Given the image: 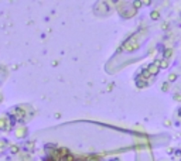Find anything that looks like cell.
<instances>
[{
	"instance_id": "obj_21",
	"label": "cell",
	"mask_w": 181,
	"mask_h": 161,
	"mask_svg": "<svg viewBox=\"0 0 181 161\" xmlns=\"http://www.w3.org/2000/svg\"><path fill=\"white\" fill-rule=\"evenodd\" d=\"M45 161H55V160H52L51 157H50V158H47V160H45Z\"/></svg>"
},
{
	"instance_id": "obj_22",
	"label": "cell",
	"mask_w": 181,
	"mask_h": 161,
	"mask_svg": "<svg viewBox=\"0 0 181 161\" xmlns=\"http://www.w3.org/2000/svg\"><path fill=\"white\" fill-rule=\"evenodd\" d=\"M178 116H181V108L178 109Z\"/></svg>"
},
{
	"instance_id": "obj_4",
	"label": "cell",
	"mask_w": 181,
	"mask_h": 161,
	"mask_svg": "<svg viewBox=\"0 0 181 161\" xmlns=\"http://www.w3.org/2000/svg\"><path fill=\"white\" fill-rule=\"evenodd\" d=\"M137 12V9H135L133 6H129V7H123V9H119V14L122 16L123 19H130L133 17Z\"/></svg>"
},
{
	"instance_id": "obj_13",
	"label": "cell",
	"mask_w": 181,
	"mask_h": 161,
	"mask_svg": "<svg viewBox=\"0 0 181 161\" xmlns=\"http://www.w3.org/2000/svg\"><path fill=\"white\" fill-rule=\"evenodd\" d=\"M86 161H101V157L99 155H89Z\"/></svg>"
},
{
	"instance_id": "obj_7",
	"label": "cell",
	"mask_w": 181,
	"mask_h": 161,
	"mask_svg": "<svg viewBox=\"0 0 181 161\" xmlns=\"http://www.w3.org/2000/svg\"><path fill=\"white\" fill-rule=\"evenodd\" d=\"M136 85H137L139 88H146V86H147V81L143 79L142 77H139L137 79H136Z\"/></svg>"
},
{
	"instance_id": "obj_19",
	"label": "cell",
	"mask_w": 181,
	"mask_h": 161,
	"mask_svg": "<svg viewBox=\"0 0 181 161\" xmlns=\"http://www.w3.org/2000/svg\"><path fill=\"white\" fill-rule=\"evenodd\" d=\"M174 99L177 100V102H180V100H181V95H180V93H177V95H174Z\"/></svg>"
},
{
	"instance_id": "obj_1",
	"label": "cell",
	"mask_w": 181,
	"mask_h": 161,
	"mask_svg": "<svg viewBox=\"0 0 181 161\" xmlns=\"http://www.w3.org/2000/svg\"><path fill=\"white\" fill-rule=\"evenodd\" d=\"M142 34H144V31H139L136 32V34H133L132 37H129V38L125 41V44H123V50L127 52H133L136 51V50H139L140 48V45H142V40H140V35Z\"/></svg>"
},
{
	"instance_id": "obj_12",
	"label": "cell",
	"mask_w": 181,
	"mask_h": 161,
	"mask_svg": "<svg viewBox=\"0 0 181 161\" xmlns=\"http://www.w3.org/2000/svg\"><path fill=\"white\" fill-rule=\"evenodd\" d=\"M150 16H151V19H153V20H159V17H160V13H159L157 10H153Z\"/></svg>"
},
{
	"instance_id": "obj_9",
	"label": "cell",
	"mask_w": 181,
	"mask_h": 161,
	"mask_svg": "<svg viewBox=\"0 0 181 161\" xmlns=\"http://www.w3.org/2000/svg\"><path fill=\"white\" fill-rule=\"evenodd\" d=\"M163 55H164V59L170 58V57L173 55V50H171V48H167V50H164V52H163Z\"/></svg>"
},
{
	"instance_id": "obj_17",
	"label": "cell",
	"mask_w": 181,
	"mask_h": 161,
	"mask_svg": "<svg viewBox=\"0 0 181 161\" xmlns=\"http://www.w3.org/2000/svg\"><path fill=\"white\" fill-rule=\"evenodd\" d=\"M175 79H177V75H175V74H170L168 81H170V82H173V81H175Z\"/></svg>"
},
{
	"instance_id": "obj_3",
	"label": "cell",
	"mask_w": 181,
	"mask_h": 161,
	"mask_svg": "<svg viewBox=\"0 0 181 161\" xmlns=\"http://www.w3.org/2000/svg\"><path fill=\"white\" fill-rule=\"evenodd\" d=\"M10 116L13 117L14 122H21V120H24V117H26V110L23 109V108H13L12 112H10Z\"/></svg>"
},
{
	"instance_id": "obj_2",
	"label": "cell",
	"mask_w": 181,
	"mask_h": 161,
	"mask_svg": "<svg viewBox=\"0 0 181 161\" xmlns=\"http://www.w3.org/2000/svg\"><path fill=\"white\" fill-rule=\"evenodd\" d=\"M113 6V3L112 1H96L95 3V6H93V12L96 16H108L110 13V10H112V7Z\"/></svg>"
},
{
	"instance_id": "obj_23",
	"label": "cell",
	"mask_w": 181,
	"mask_h": 161,
	"mask_svg": "<svg viewBox=\"0 0 181 161\" xmlns=\"http://www.w3.org/2000/svg\"><path fill=\"white\" fill-rule=\"evenodd\" d=\"M77 161H86L85 158H79V160H77Z\"/></svg>"
},
{
	"instance_id": "obj_8",
	"label": "cell",
	"mask_w": 181,
	"mask_h": 161,
	"mask_svg": "<svg viewBox=\"0 0 181 161\" xmlns=\"http://www.w3.org/2000/svg\"><path fill=\"white\" fill-rule=\"evenodd\" d=\"M1 129H9L6 117H0V130H1Z\"/></svg>"
},
{
	"instance_id": "obj_11",
	"label": "cell",
	"mask_w": 181,
	"mask_h": 161,
	"mask_svg": "<svg viewBox=\"0 0 181 161\" xmlns=\"http://www.w3.org/2000/svg\"><path fill=\"white\" fill-rule=\"evenodd\" d=\"M61 161H77V158H75V157H74L72 154H68L67 157H64V158H62Z\"/></svg>"
},
{
	"instance_id": "obj_24",
	"label": "cell",
	"mask_w": 181,
	"mask_h": 161,
	"mask_svg": "<svg viewBox=\"0 0 181 161\" xmlns=\"http://www.w3.org/2000/svg\"><path fill=\"white\" fill-rule=\"evenodd\" d=\"M0 102H1V95H0Z\"/></svg>"
},
{
	"instance_id": "obj_5",
	"label": "cell",
	"mask_w": 181,
	"mask_h": 161,
	"mask_svg": "<svg viewBox=\"0 0 181 161\" xmlns=\"http://www.w3.org/2000/svg\"><path fill=\"white\" fill-rule=\"evenodd\" d=\"M160 69H161V68H160V61H159V59L154 61L153 64H150L149 66H147V71H149L150 75H157Z\"/></svg>"
},
{
	"instance_id": "obj_18",
	"label": "cell",
	"mask_w": 181,
	"mask_h": 161,
	"mask_svg": "<svg viewBox=\"0 0 181 161\" xmlns=\"http://www.w3.org/2000/svg\"><path fill=\"white\" fill-rule=\"evenodd\" d=\"M168 86H170L168 82H164V84H163V90H168Z\"/></svg>"
},
{
	"instance_id": "obj_14",
	"label": "cell",
	"mask_w": 181,
	"mask_h": 161,
	"mask_svg": "<svg viewBox=\"0 0 181 161\" xmlns=\"http://www.w3.org/2000/svg\"><path fill=\"white\" fill-rule=\"evenodd\" d=\"M10 151H12L13 154H19V151H20L19 146H12V147H10Z\"/></svg>"
},
{
	"instance_id": "obj_10",
	"label": "cell",
	"mask_w": 181,
	"mask_h": 161,
	"mask_svg": "<svg viewBox=\"0 0 181 161\" xmlns=\"http://www.w3.org/2000/svg\"><path fill=\"white\" fill-rule=\"evenodd\" d=\"M140 77H142L143 79H146V81H147V79H149V78L151 77V75L149 74V71H147V68H146V69H143V71H142V75H140Z\"/></svg>"
},
{
	"instance_id": "obj_15",
	"label": "cell",
	"mask_w": 181,
	"mask_h": 161,
	"mask_svg": "<svg viewBox=\"0 0 181 161\" xmlns=\"http://www.w3.org/2000/svg\"><path fill=\"white\" fill-rule=\"evenodd\" d=\"M132 6L135 7V9H139L140 6H143V1H139V0H136V1H133V3H132Z\"/></svg>"
},
{
	"instance_id": "obj_6",
	"label": "cell",
	"mask_w": 181,
	"mask_h": 161,
	"mask_svg": "<svg viewBox=\"0 0 181 161\" xmlns=\"http://www.w3.org/2000/svg\"><path fill=\"white\" fill-rule=\"evenodd\" d=\"M26 134H27V129L24 126H19V127L16 129V131H14V136H16L17 139H23Z\"/></svg>"
},
{
	"instance_id": "obj_20",
	"label": "cell",
	"mask_w": 181,
	"mask_h": 161,
	"mask_svg": "<svg viewBox=\"0 0 181 161\" xmlns=\"http://www.w3.org/2000/svg\"><path fill=\"white\" fill-rule=\"evenodd\" d=\"M4 143H6L4 140H0V150H1V148L4 147Z\"/></svg>"
},
{
	"instance_id": "obj_16",
	"label": "cell",
	"mask_w": 181,
	"mask_h": 161,
	"mask_svg": "<svg viewBox=\"0 0 181 161\" xmlns=\"http://www.w3.org/2000/svg\"><path fill=\"white\" fill-rule=\"evenodd\" d=\"M167 66H168L167 59H163V61H160V68H167Z\"/></svg>"
}]
</instances>
